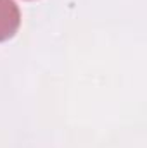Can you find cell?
<instances>
[{"instance_id": "obj_1", "label": "cell", "mask_w": 147, "mask_h": 148, "mask_svg": "<svg viewBox=\"0 0 147 148\" xmlns=\"http://www.w3.org/2000/svg\"><path fill=\"white\" fill-rule=\"evenodd\" d=\"M21 24L19 7L14 0H0V41H5L16 35Z\"/></svg>"}]
</instances>
